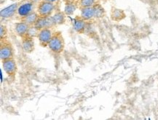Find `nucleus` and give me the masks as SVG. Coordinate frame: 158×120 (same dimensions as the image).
Returning <instances> with one entry per match:
<instances>
[{"mask_svg": "<svg viewBox=\"0 0 158 120\" xmlns=\"http://www.w3.org/2000/svg\"><path fill=\"white\" fill-rule=\"evenodd\" d=\"M50 50L55 53H60L64 51L65 42L61 32L58 31L52 34V39L48 44Z\"/></svg>", "mask_w": 158, "mask_h": 120, "instance_id": "nucleus-1", "label": "nucleus"}, {"mask_svg": "<svg viewBox=\"0 0 158 120\" xmlns=\"http://www.w3.org/2000/svg\"><path fill=\"white\" fill-rule=\"evenodd\" d=\"M103 14V9L101 7H84L82 10V18L84 20H89L94 17H100Z\"/></svg>", "mask_w": 158, "mask_h": 120, "instance_id": "nucleus-2", "label": "nucleus"}, {"mask_svg": "<svg viewBox=\"0 0 158 120\" xmlns=\"http://www.w3.org/2000/svg\"><path fill=\"white\" fill-rule=\"evenodd\" d=\"M54 10V5L52 2L43 1L40 2L37 7V13L40 17H47L50 16Z\"/></svg>", "mask_w": 158, "mask_h": 120, "instance_id": "nucleus-3", "label": "nucleus"}, {"mask_svg": "<svg viewBox=\"0 0 158 120\" xmlns=\"http://www.w3.org/2000/svg\"><path fill=\"white\" fill-rule=\"evenodd\" d=\"M13 49L11 44L8 42L1 41V47H0V58L2 60L7 59L13 58Z\"/></svg>", "mask_w": 158, "mask_h": 120, "instance_id": "nucleus-4", "label": "nucleus"}, {"mask_svg": "<svg viewBox=\"0 0 158 120\" xmlns=\"http://www.w3.org/2000/svg\"><path fill=\"white\" fill-rule=\"evenodd\" d=\"M52 32L50 28H42L40 31L39 35H38L37 38L39 39L40 45L42 47L48 46V44L52 39Z\"/></svg>", "mask_w": 158, "mask_h": 120, "instance_id": "nucleus-5", "label": "nucleus"}, {"mask_svg": "<svg viewBox=\"0 0 158 120\" xmlns=\"http://www.w3.org/2000/svg\"><path fill=\"white\" fill-rule=\"evenodd\" d=\"M2 66L4 71L10 77L14 76L17 72V65L13 58L2 60Z\"/></svg>", "mask_w": 158, "mask_h": 120, "instance_id": "nucleus-6", "label": "nucleus"}, {"mask_svg": "<svg viewBox=\"0 0 158 120\" xmlns=\"http://www.w3.org/2000/svg\"><path fill=\"white\" fill-rule=\"evenodd\" d=\"M34 26L37 28H39L40 30H41L42 28L52 27L55 26V23L52 18L50 16H47V17H40L39 16Z\"/></svg>", "mask_w": 158, "mask_h": 120, "instance_id": "nucleus-7", "label": "nucleus"}, {"mask_svg": "<svg viewBox=\"0 0 158 120\" xmlns=\"http://www.w3.org/2000/svg\"><path fill=\"white\" fill-rule=\"evenodd\" d=\"M22 48L23 51L26 53H30L34 50V43L33 38L29 36H25L22 37Z\"/></svg>", "mask_w": 158, "mask_h": 120, "instance_id": "nucleus-8", "label": "nucleus"}, {"mask_svg": "<svg viewBox=\"0 0 158 120\" xmlns=\"http://www.w3.org/2000/svg\"><path fill=\"white\" fill-rule=\"evenodd\" d=\"M29 28V26L26 23H25V22L23 21L15 24V30L16 34H17L18 36H20L21 37H23V36H25L26 35V34H27Z\"/></svg>", "mask_w": 158, "mask_h": 120, "instance_id": "nucleus-9", "label": "nucleus"}, {"mask_svg": "<svg viewBox=\"0 0 158 120\" xmlns=\"http://www.w3.org/2000/svg\"><path fill=\"white\" fill-rule=\"evenodd\" d=\"M32 7H33V6H32L31 3H25L18 8V13L21 17H26L30 13H31Z\"/></svg>", "mask_w": 158, "mask_h": 120, "instance_id": "nucleus-10", "label": "nucleus"}, {"mask_svg": "<svg viewBox=\"0 0 158 120\" xmlns=\"http://www.w3.org/2000/svg\"><path fill=\"white\" fill-rule=\"evenodd\" d=\"M18 9V4H13V5L9 6V7L5 8L2 10H1V13H0V15L2 18H10L11 16L14 15V13H15V11L17 10Z\"/></svg>", "mask_w": 158, "mask_h": 120, "instance_id": "nucleus-11", "label": "nucleus"}, {"mask_svg": "<svg viewBox=\"0 0 158 120\" xmlns=\"http://www.w3.org/2000/svg\"><path fill=\"white\" fill-rule=\"evenodd\" d=\"M74 30L78 33H83L85 31V20L83 19H76L74 21Z\"/></svg>", "mask_w": 158, "mask_h": 120, "instance_id": "nucleus-12", "label": "nucleus"}, {"mask_svg": "<svg viewBox=\"0 0 158 120\" xmlns=\"http://www.w3.org/2000/svg\"><path fill=\"white\" fill-rule=\"evenodd\" d=\"M38 18H39V16H38L37 14L35 13H30L29 15H28L27 16H26V17H24L23 22H25V23H27L29 26H34L36 22V21H37Z\"/></svg>", "mask_w": 158, "mask_h": 120, "instance_id": "nucleus-13", "label": "nucleus"}, {"mask_svg": "<svg viewBox=\"0 0 158 120\" xmlns=\"http://www.w3.org/2000/svg\"><path fill=\"white\" fill-rule=\"evenodd\" d=\"M52 20H53L55 26L60 25V24L64 23L65 21V16L62 13H56V15L52 16Z\"/></svg>", "mask_w": 158, "mask_h": 120, "instance_id": "nucleus-14", "label": "nucleus"}, {"mask_svg": "<svg viewBox=\"0 0 158 120\" xmlns=\"http://www.w3.org/2000/svg\"><path fill=\"white\" fill-rule=\"evenodd\" d=\"M40 30L39 28H37L35 26H29V29H28L27 34H26V36H29L30 37L34 38L37 37L38 35H39Z\"/></svg>", "mask_w": 158, "mask_h": 120, "instance_id": "nucleus-15", "label": "nucleus"}, {"mask_svg": "<svg viewBox=\"0 0 158 120\" xmlns=\"http://www.w3.org/2000/svg\"><path fill=\"white\" fill-rule=\"evenodd\" d=\"M111 17H112V19L114 20V21H120V20H122L123 18L125 17V15H124V13H123L122 10L115 9L114 10L112 11Z\"/></svg>", "mask_w": 158, "mask_h": 120, "instance_id": "nucleus-16", "label": "nucleus"}, {"mask_svg": "<svg viewBox=\"0 0 158 120\" xmlns=\"http://www.w3.org/2000/svg\"><path fill=\"white\" fill-rule=\"evenodd\" d=\"M95 2V0H81L80 5L82 7H91Z\"/></svg>", "mask_w": 158, "mask_h": 120, "instance_id": "nucleus-17", "label": "nucleus"}, {"mask_svg": "<svg viewBox=\"0 0 158 120\" xmlns=\"http://www.w3.org/2000/svg\"><path fill=\"white\" fill-rule=\"evenodd\" d=\"M75 10V7L72 5H68L66 6V8H65V12H66V14L68 15H70V14L73 13Z\"/></svg>", "mask_w": 158, "mask_h": 120, "instance_id": "nucleus-18", "label": "nucleus"}, {"mask_svg": "<svg viewBox=\"0 0 158 120\" xmlns=\"http://www.w3.org/2000/svg\"><path fill=\"white\" fill-rule=\"evenodd\" d=\"M0 36H1V40L3 39V37L5 39V36L7 35V31H6L5 28L3 26H1V28H0Z\"/></svg>", "mask_w": 158, "mask_h": 120, "instance_id": "nucleus-19", "label": "nucleus"}, {"mask_svg": "<svg viewBox=\"0 0 158 120\" xmlns=\"http://www.w3.org/2000/svg\"><path fill=\"white\" fill-rule=\"evenodd\" d=\"M44 1H47V2H49L53 3V2H55L57 1V0H44Z\"/></svg>", "mask_w": 158, "mask_h": 120, "instance_id": "nucleus-20", "label": "nucleus"}]
</instances>
